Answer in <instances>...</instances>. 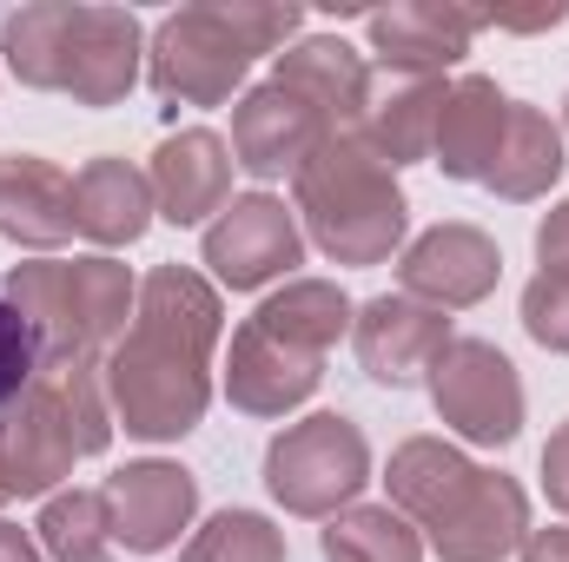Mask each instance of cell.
Listing matches in <instances>:
<instances>
[{
	"instance_id": "6da1fadb",
	"label": "cell",
	"mask_w": 569,
	"mask_h": 562,
	"mask_svg": "<svg viewBox=\"0 0 569 562\" xmlns=\"http://www.w3.org/2000/svg\"><path fill=\"white\" fill-rule=\"evenodd\" d=\"M219 331H226V311H219L212 279H199L192 265H152L146 272L133 324L100 364L107 404L127 423V436L172 443V436L206 423Z\"/></svg>"
},
{
	"instance_id": "7a4b0ae2",
	"label": "cell",
	"mask_w": 569,
	"mask_h": 562,
	"mask_svg": "<svg viewBox=\"0 0 569 562\" xmlns=\"http://www.w3.org/2000/svg\"><path fill=\"white\" fill-rule=\"evenodd\" d=\"M298 7L291 0H199L179 7L152 27L146 47V80L166 107H226L252 60L284 47L298 33Z\"/></svg>"
},
{
	"instance_id": "3957f363",
	"label": "cell",
	"mask_w": 569,
	"mask_h": 562,
	"mask_svg": "<svg viewBox=\"0 0 569 562\" xmlns=\"http://www.w3.org/2000/svg\"><path fill=\"white\" fill-rule=\"evenodd\" d=\"M291 212L331 265H385L411 232V199L398 172L358 133H331L291 172Z\"/></svg>"
},
{
	"instance_id": "277c9868",
	"label": "cell",
	"mask_w": 569,
	"mask_h": 562,
	"mask_svg": "<svg viewBox=\"0 0 569 562\" xmlns=\"http://www.w3.org/2000/svg\"><path fill=\"white\" fill-rule=\"evenodd\" d=\"M113 443V404L100 364H40L33 384L0 411V496H53L73 463Z\"/></svg>"
},
{
	"instance_id": "5b68a950",
	"label": "cell",
	"mask_w": 569,
	"mask_h": 562,
	"mask_svg": "<svg viewBox=\"0 0 569 562\" xmlns=\"http://www.w3.org/2000/svg\"><path fill=\"white\" fill-rule=\"evenodd\" d=\"M0 298L20 311V324L40 344V364H93L113 351L133 324L140 284L120 259L87 252V259H33L13 265Z\"/></svg>"
},
{
	"instance_id": "8992f818",
	"label": "cell",
	"mask_w": 569,
	"mask_h": 562,
	"mask_svg": "<svg viewBox=\"0 0 569 562\" xmlns=\"http://www.w3.org/2000/svg\"><path fill=\"white\" fill-rule=\"evenodd\" d=\"M365 483H371V443L338 411H311V418L284 423L266 450V490L284 516L331 523L338 510L358 503Z\"/></svg>"
},
{
	"instance_id": "52a82bcc",
	"label": "cell",
	"mask_w": 569,
	"mask_h": 562,
	"mask_svg": "<svg viewBox=\"0 0 569 562\" xmlns=\"http://www.w3.org/2000/svg\"><path fill=\"white\" fill-rule=\"evenodd\" d=\"M425 384H430V404H437L443 430H457L463 443L503 450V443L523 436V378H517V364L497 344L450 338Z\"/></svg>"
},
{
	"instance_id": "ba28073f",
	"label": "cell",
	"mask_w": 569,
	"mask_h": 562,
	"mask_svg": "<svg viewBox=\"0 0 569 562\" xmlns=\"http://www.w3.org/2000/svg\"><path fill=\"white\" fill-rule=\"evenodd\" d=\"M199 259L212 265V284L266 291L272 279H291V265H305L298 212H284V199H272V192H246L206 225Z\"/></svg>"
},
{
	"instance_id": "9c48e42d",
	"label": "cell",
	"mask_w": 569,
	"mask_h": 562,
	"mask_svg": "<svg viewBox=\"0 0 569 562\" xmlns=\"http://www.w3.org/2000/svg\"><path fill=\"white\" fill-rule=\"evenodd\" d=\"M100 496H107V516H113V543L133 550V556L172 550L199 516V476L186 463H166V456L113 470L100 483Z\"/></svg>"
},
{
	"instance_id": "30bf717a",
	"label": "cell",
	"mask_w": 569,
	"mask_h": 562,
	"mask_svg": "<svg viewBox=\"0 0 569 562\" xmlns=\"http://www.w3.org/2000/svg\"><path fill=\"white\" fill-rule=\"evenodd\" d=\"M443 344H450V318L405 298V291H385V298L358 304V318H351V351H358L365 378L385 391L425 384L430 364L443 358Z\"/></svg>"
},
{
	"instance_id": "8fae6325",
	"label": "cell",
	"mask_w": 569,
	"mask_h": 562,
	"mask_svg": "<svg viewBox=\"0 0 569 562\" xmlns=\"http://www.w3.org/2000/svg\"><path fill=\"white\" fill-rule=\"evenodd\" d=\"M497 279H503L497 239L477 232V225H457V219L430 225L398 259V291L430 304V311H470V304H483L497 291Z\"/></svg>"
},
{
	"instance_id": "7c38bea8",
	"label": "cell",
	"mask_w": 569,
	"mask_h": 562,
	"mask_svg": "<svg viewBox=\"0 0 569 562\" xmlns=\"http://www.w3.org/2000/svg\"><path fill=\"white\" fill-rule=\"evenodd\" d=\"M146 67V33L127 7H80L73 0V27H67V67H60V93L73 107H120L140 87Z\"/></svg>"
},
{
	"instance_id": "4fadbf2b",
	"label": "cell",
	"mask_w": 569,
	"mask_h": 562,
	"mask_svg": "<svg viewBox=\"0 0 569 562\" xmlns=\"http://www.w3.org/2000/svg\"><path fill=\"white\" fill-rule=\"evenodd\" d=\"M483 27H490V13L443 7V0H405V7L365 13L378 67L398 73V80H443V67H457Z\"/></svg>"
},
{
	"instance_id": "5bb4252c",
	"label": "cell",
	"mask_w": 569,
	"mask_h": 562,
	"mask_svg": "<svg viewBox=\"0 0 569 562\" xmlns=\"http://www.w3.org/2000/svg\"><path fill=\"white\" fill-rule=\"evenodd\" d=\"M146 185H152V212L166 225H206L212 212L232 205V145L219 140L212 127L166 133L152 145Z\"/></svg>"
},
{
	"instance_id": "9a60e30c",
	"label": "cell",
	"mask_w": 569,
	"mask_h": 562,
	"mask_svg": "<svg viewBox=\"0 0 569 562\" xmlns=\"http://www.w3.org/2000/svg\"><path fill=\"white\" fill-rule=\"evenodd\" d=\"M318 378H325V358L284 344L266 324L246 318L232 331V351H226V378L219 384H226V404L232 411H246V418H284V411H298L318 391Z\"/></svg>"
},
{
	"instance_id": "2e32d148",
	"label": "cell",
	"mask_w": 569,
	"mask_h": 562,
	"mask_svg": "<svg viewBox=\"0 0 569 562\" xmlns=\"http://www.w3.org/2000/svg\"><path fill=\"white\" fill-rule=\"evenodd\" d=\"M325 140H331L325 120L305 100H291L284 87H272V80L252 87V93H239V107H232V165L252 172V179L298 172Z\"/></svg>"
},
{
	"instance_id": "e0dca14e",
	"label": "cell",
	"mask_w": 569,
	"mask_h": 562,
	"mask_svg": "<svg viewBox=\"0 0 569 562\" xmlns=\"http://www.w3.org/2000/svg\"><path fill=\"white\" fill-rule=\"evenodd\" d=\"M523 536H530V496H523V483L503 476V470H483L470 483V496L430 530L425 543L443 562H503L523 550Z\"/></svg>"
},
{
	"instance_id": "ac0fdd59",
	"label": "cell",
	"mask_w": 569,
	"mask_h": 562,
	"mask_svg": "<svg viewBox=\"0 0 569 562\" xmlns=\"http://www.w3.org/2000/svg\"><path fill=\"white\" fill-rule=\"evenodd\" d=\"M272 87H284L291 100H305L325 120V133H351L365 120V100H371V67L338 33H318V40L284 47L279 67H272Z\"/></svg>"
},
{
	"instance_id": "d6986e66",
	"label": "cell",
	"mask_w": 569,
	"mask_h": 562,
	"mask_svg": "<svg viewBox=\"0 0 569 562\" xmlns=\"http://www.w3.org/2000/svg\"><path fill=\"white\" fill-rule=\"evenodd\" d=\"M0 239L53 252L73 239V179L40 152H0Z\"/></svg>"
},
{
	"instance_id": "ffe728a7",
	"label": "cell",
	"mask_w": 569,
	"mask_h": 562,
	"mask_svg": "<svg viewBox=\"0 0 569 562\" xmlns=\"http://www.w3.org/2000/svg\"><path fill=\"white\" fill-rule=\"evenodd\" d=\"M503 120H510V93L490 73L450 80L443 113H437V140H430V159L443 165V179L483 185V172H490V159L503 145Z\"/></svg>"
},
{
	"instance_id": "44dd1931",
	"label": "cell",
	"mask_w": 569,
	"mask_h": 562,
	"mask_svg": "<svg viewBox=\"0 0 569 562\" xmlns=\"http://www.w3.org/2000/svg\"><path fill=\"white\" fill-rule=\"evenodd\" d=\"M146 225H152V185L133 159H87L73 172V232L93 239L100 252H120V245H140Z\"/></svg>"
},
{
	"instance_id": "7402d4cb",
	"label": "cell",
	"mask_w": 569,
	"mask_h": 562,
	"mask_svg": "<svg viewBox=\"0 0 569 562\" xmlns=\"http://www.w3.org/2000/svg\"><path fill=\"white\" fill-rule=\"evenodd\" d=\"M483 470L457 450V443H443V436H405L398 450H391V470H385V490H391V510L398 516H411L418 530H437L463 496H470V483H477Z\"/></svg>"
},
{
	"instance_id": "603a6c76",
	"label": "cell",
	"mask_w": 569,
	"mask_h": 562,
	"mask_svg": "<svg viewBox=\"0 0 569 562\" xmlns=\"http://www.w3.org/2000/svg\"><path fill=\"white\" fill-rule=\"evenodd\" d=\"M443 80H371V100H365V120L351 127L358 140L371 145L391 172L398 165H418L430 159V140H437V113H443Z\"/></svg>"
},
{
	"instance_id": "cb8c5ba5",
	"label": "cell",
	"mask_w": 569,
	"mask_h": 562,
	"mask_svg": "<svg viewBox=\"0 0 569 562\" xmlns=\"http://www.w3.org/2000/svg\"><path fill=\"white\" fill-rule=\"evenodd\" d=\"M563 127L543 113V107H523V100H510V120H503V145H497V159H490V172H483V185L497 192V199H510V205H530V199H543L557 179H563Z\"/></svg>"
},
{
	"instance_id": "d4e9b609",
	"label": "cell",
	"mask_w": 569,
	"mask_h": 562,
	"mask_svg": "<svg viewBox=\"0 0 569 562\" xmlns=\"http://www.w3.org/2000/svg\"><path fill=\"white\" fill-rule=\"evenodd\" d=\"M351 318H358V304H351L331 279H284V291H272V298L252 311V324H266L272 338L311 351V358H325V351L351 331Z\"/></svg>"
},
{
	"instance_id": "484cf974",
	"label": "cell",
	"mask_w": 569,
	"mask_h": 562,
	"mask_svg": "<svg viewBox=\"0 0 569 562\" xmlns=\"http://www.w3.org/2000/svg\"><path fill=\"white\" fill-rule=\"evenodd\" d=\"M67 27H73V0H33L20 13H7L0 27V60L20 87L33 93H60V67H67Z\"/></svg>"
},
{
	"instance_id": "4316f807",
	"label": "cell",
	"mask_w": 569,
	"mask_h": 562,
	"mask_svg": "<svg viewBox=\"0 0 569 562\" xmlns=\"http://www.w3.org/2000/svg\"><path fill=\"white\" fill-rule=\"evenodd\" d=\"M325 562H425V530L391 503H351L325 523Z\"/></svg>"
},
{
	"instance_id": "83f0119b",
	"label": "cell",
	"mask_w": 569,
	"mask_h": 562,
	"mask_svg": "<svg viewBox=\"0 0 569 562\" xmlns=\"http://www.w3.org/2000/svg\"><path fill=\"white\" fill-rule=\"evenodd\" d=\"M33 543H40L53 562H107L113 550H120L100 490H53V496L40 503Z\"/></svg>"
},
{
	"instance_id": "f1b7e54d",
	"label": "cell",
	"mask_w": 569,
	"mask_h": 562,
	"mask_svg": "<svg viewBox=\"0 0 569 562\" xmlns=\"http://www.w3.org/2000/svg\"><path fill=\"white\" fill-rule=\"evenodd\" d=\"M179 562H284V530L259 510H219L206 530H192Z\"/></svg>"
},
{
	"instance_id": "f546056e",
	"label": "cell",
	"mask_w": 569,
	"mask_h": 562,
	"mask_svg": "<svg viewBox=\"0 0 569 562\" xmlns=\"http://www.w3.org/2000/svg\"><path fill=\"white\" fill-rule=\"evenodd\" d=\"M523 331L543 351L569 358V272H537L523 284Z\"/></svg>"
},
{
	"instance_id": "4dcf8cb0",
	"label": "cell",
	"mask_w": 569,
	"mask_h": 562,
	"mask_svg": "<svg viewBox=\"0 0 569 562\" xmlns=\"http://www.w3.org/2000/svg\"><path fill=\"white\" fill-rule=\"evenodd\" d=\"M33 371H40V344H33V331L20 324V311L0 298V411L33 384Z\"/></svg>"
},
{
	"instance_id": "1f68e13d",
	"label": "cell",
	"mask_w": 569,
	"mask_h": 562,
	"mask_svg": "<svg viewBox=\"0 0 569 562\" xmlns=\"http://www.w3.org/2000/svg\"><path fill=\"white\" fill-rule=\"evenodd\" d=\"M543 496L557 516H569V423H557L543 443Z\"/></svg>"
},
{
	"instance_id": "d6a6232c",
	"label": "cell",
	"mask_w": 569,
	"mask_h": 562,
	"mask_svg": "<svg viewBox=\"0 0 569 562\" xmlns=\"http://www.w3.org/2000/svg\"><path fill=\"white\" fill-rule=\"evenodd\" d=\"M537 259H543V272H569V199L543 212V225H537Z\"/></svg>"
},
{
	"instance_id": "836d02e7",
	"label": "cell",
	"mask_w": 569,
	"mask_h": 562,
	"mask_svg": "<svg viewBox=\"0 0 569 562\" xmlns=\"http://www.w3.org/2000/svg\"><path fill=\"white\" fill-rule=\"evenodd\" d=\"M517 556H523V562H569V523H550V530H530Z\"/></svg>"
},
{
	"instance_id": "e575fe53",
	"label": "cell",
	"mask_w": 569,
	"mask_h": 562,
	"mask_svg": "<svg viewBox=\"0 0 569 562\" xmlns=\"http://www.w3.org/2000/svg\"><path fill=\"white\" fill-rule=\"evenodd\" d=\"M0 562H47V550L33 543V530H13V523H0Z\"/></svg>"
},
{
	"instance_id": "d590c367",
	"label": "cell",
	"mask_w": 569,
	"mask_h": 562,
	"mask_svg": "<svg viewBox=\"0 0 569 562\" xmlns=\"http://www.w3.org/2000/svg\"><path fill=\"white\" fill-rule=\"evenodd\" d=\"M563 133H569V100H563Z\"/></svg>"
},
{
	"instance_id": "8d00e7d4",
	"label": "cell",
	"mask_w": 569,
	"mask_h": 562,
	"mask_svg": "<svg viewBox=\"0 0 569 562\" xmlns=\"http://www.w3.org/2000/svg\"><path fill=\"white\" fill-rule=\"evenodd\" d=\"M0 510H7V496H0Z\"/></svg>"
}]
</instances>
